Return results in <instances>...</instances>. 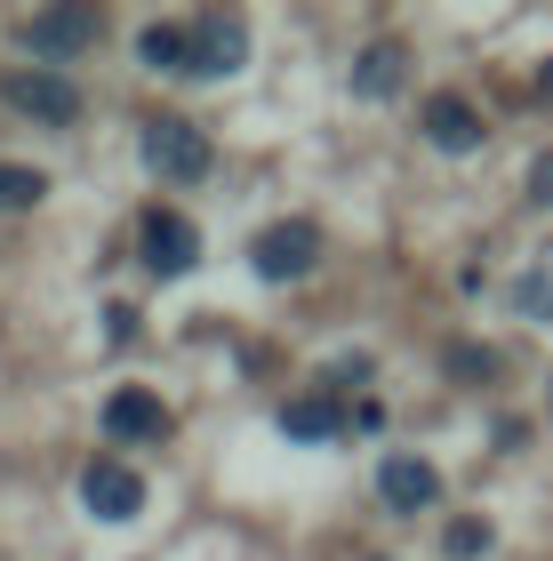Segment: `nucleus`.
I'll use <instances>...</instances> for the list:
<instances>
[{"instance_id":"obj_13","label":"nucleus","mask_w":553,"mask_h":561,"mask_svg":"<svg viewBox=\"0 0 553 561\" xmlns=\"http://www.w3.org/2000/svg\"><path fill=\"white\" fill-rule=\"evenodd\" d=\"M337 425H345V410H337L330 393H313V401H289V410H281V433H289V442H330Z\"/></svg>"},{"instance_id":"obj_11","label":"nucleus","mask_w":553,"mask_h":561,"mask_svg":"<svg viewBox=\"0 0 553 561\" xmlns=\"http://www.w3.org/2000/svg\"><path fill=\"white\" fill-rule=\"evenodd\" d=\"M401 65H410V57H401V41H369L354 57V96H393L401 89Z\"/></svg>"},{"instance_id":"obj_3","label":"nucleus","mask_w":553,"mask_h":561,"mask_svg":"<svg viewBox=\"0 0 553 561\" xmlns=\"http://www.w3.org/2000/svg\"><path fill=\"white\" fill-rule=\"evenodd\" d=\"M9 105L33 113L41 129H72V121H81V89H72V72L33 65V72H16V81H9Z\"/></svg>"},{"instance_id":"obj_8","label":"nucleus","mask_w":553,"mask_h":561,"mask_svg":"<svg viewBox=\"0 0 553 561\" xmlns=\"http://www.w3.org/2000/svg\"><path fill=\"white\" fill-rule=\"evenodd\" d=\"M377 490H385V505H393V514H425V505L441 497V473L425 466V457H410V449H393L385 466H377Z\"/></svg>"},{"instance_id":"obj_1","label":"nucleus","mask_w":553,"mask_h":561,"mask_svg":"<svg viewBox=\"0 0 553 561\" xmlns=\"http://www.w3.org/2000/svg\"><path fill=\"white\" fill-rule=\"evenodd\" d=\"M96 33H105V16L89 9V0H57V9H33L16 24V41H24V57H41V65H72L81 48H96Z\"/></svg>"},{"instance_id":"obj_14","label":"nucleus","mask_w":553,"mask_h":561,"mask_svg":"<svg viewBox=\"0 0 553 561\" xmlns=\"http://www.w3.org/2000/svg\"><path fill=\"white\" fill-rule=\"evenodd\" d=\"M48 201V176L24 169V161H0V209H41Z\"/></svg>"},{"instance_id":"obj_4","label":"nucleus","mask_w":553,"mask_h":561,"mask_svg":"<svg viewBox=\"0 0 553 561\" xmlns=\"http://www.w3.org/2000/svg\"><path fill=\"white\" fill-rule=\"evenodd\" d=\"M81 505L96 522H137L145 514V481L120 466V457H96V466L81 473Z\"/></svg>"},{"instance_id":"obj_7","label":"nucleus","mask_w":553,"mask_h":561,"mask_svg":"<svg viewBox=\"0 0 553 561\" xmlns=\"http://www.w3.org/2000/svg\"><path fill=\"white\" fill-rule=\"evenodd\" d=\"M145 265H153L161 280L193 273V265H200V233H193V217H177V209H153V217H145Z\"/></svg>"},{"instance_id":"obj_18","label":"nucleus","mask_w":553,"mask_h":561,"mask_svg":"<svg viewBox=\"0 0 553 561\" xmlns=\"http://www.w3.org/2000/svg\"><path fill=\"white\" fill-rule=\"evenodd\" d=\"M538 96H545V105H553V57H545V72H538Z\"/></svg>"},{"instance_id":"obj_12","label":"nucleus","mask_w":553,"mask_h":561,"mask_svg":"<svg viewBox=\"0 0 553 561\" xmlns=\"http://www.w3.org/2000/svg\"><path fill=\"white\" fill-rule=\"evenodd\" d=\"M137 57L153 65V72H193V24H145Z\"/></svg>"},{"instance_id":"obj_9","label":"nucleus","mask_w":553,"mask_h":561,"mask_svg":"<svg viewBox=\"0 0 553 561\" xmlns=\"http://www.w3.org/2000/svg\"><path fill=\"white\" fill-rule=\"evenodd\" d=\"M105 433L113 442H161L169 433V410H161V393H145V386H120L105 401Z\"/></svg>"},{"instance_id":"obj_15","label":"nucleus","mask_w":553,"mask_h":561,"mask_svg":"<svg viewBox=\"0 0 553 561\" xmlns=\"http://www.w3.org/2000/svg\"><path fill=\"white\" fill-rule=\"evenodd\" d=\"M514 305H521V313H530V321H553V273H521Z\"/></svg>"},{"instance_id":"obj_10","label":"nucleus","mask_w":553,"mask_h":561,"mask_svg":"<svg viewBox=\"0 0 553 561\" xmlns=\"http://www.w3.org/2000/svg\"><path fill=\"white\" fill-rule=\"evenodd\" d=\"M425 137H434L441 152H473L482 145V113H473L458 89H441V96H425Z\"/></svg>"},{"instance_id":"obj_17","label":"nucleus","mask_w":553,"mask_h":561,"mask_svg":"<svg viewBox=\"0 0 553 561\" xmlns=\"http://www.w3.org/2000/svg\"><path fill=\"white\" fill-rule=\"evenodd\" d=\"M449 362H458L465 377H489V369H497V353H473V345H458V353H449Z\"/></svg>"},{"instance_id":"obj_16","label":"nucleus","mask_w":553,"mask_h":561,"mask_svg":"<svg viewBox=\"0 0 553 561\" xmlns=\"http://www.w3.org/2000/svg\"><path fill=\"white\" fill-rule=\"evenodd\" d=\"M441 546L458 553V561H465V553H482V546H489V522H449V538H441Z\"/></svg>"},{"instance_id":"obj_5","label":"nucleus","mask_w":553,"mask_h":561,"mask_svg":"<svg viewBox=\"0 0 553 561\" xmlns=\"http://www.w3.org/2000/svg\"><path fill=\"white\" fill-rule=\"evenodd\" d=\"M241 65H249V24L209 9L193 24V72H200V81H224V72H241Z\"/></svg>"},{"instance_id":"obj_6","label":"nucleus","mask_w":553,"mask_h":561,"mask_svg":"<svg viewBox=\"0 0 553 561\" xmlns=\"http://www.w3.org/2000/svg\"><path fill=\"white\" fill-rule=\"evenodd\" d=\"M249 257H257V273H265V280H306V273H313V257H321V233H313L306 217H297V225H265Z\"/></svg>"},{"instance_id":"obj_2","label":"nucleus","mask_w":553,"mask_h":561,"mask_svg":"<svg viewBox=\"0 0 553 561\" xmlns=\"http://www.w3.org/2000/svg\"><path fill=\"white\" fill-rule=\"evenodd\" d=\"M209 129L200 121H185V113H161V121H145V169L153 176H169V185H200L209 176Z\"/></svg>"}]
</instances>
